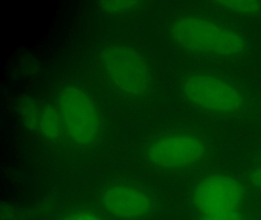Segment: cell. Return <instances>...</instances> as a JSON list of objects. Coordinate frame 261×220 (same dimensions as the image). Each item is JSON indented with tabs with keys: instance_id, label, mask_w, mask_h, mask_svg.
<instances>
[{
	"instance_id": "cell-6",
	"label": "cell",
	"mask_w": 261,
	"mask_h": 220,
	"mask_svg": "<svg viewBox=\"0 0 261 220\" xmlns=\"http://www.w3.org/2000/svg\"><path fill=\"white\" fill-rule=\"evenodd\" d=\"M57 107L65 134L76 145L91 147L100 139L101 115L94 99L85 90L75 86L65 87L59 93Z\"/></svg>"
},
{
	"instance_id": "cell-9",
	"label": "cell",
	"mask_w": 261,
	"mask_h": 220,
	"mask_svg": "<svg viewBox=\"0 0 261 220\" xmlns=\"http://www.w3.org/2000/svg\"><path fill=\"white\" fill-rule=\"evenodd\" d=\"M214 3L223 10L240 15H253L261 12L260 1H218Z\"/></svg>"
},
{
	"instance_id": "cell-10",
	"label": "cell",
	"mask_w": 261,
	"mask_h": 220,
	"mask_svg": "<svg viewBox=\"0 0 261 220\" xmlns=\"http://www.w3.org/2000/svg\"><path fill=\"white\" fill-rule=\"evenodd\" d=\"M144 2L140 1H108L100 2L102 10L111 15H122L141 9Z\"/></svg>"
},
{
	"instance_id": "cell-2",
	"label": "cell",
	"mask_w": 261,
	"mask_h": 220,
	"mask_svg": "<svg viewBox=\"0 0 261 220\" xmlns=\"http://www.w3.org/2000/svg\"><path fill=\"white\" fill-rule=\"evenodd\" d=\"M169 35L177 47L198 56L230 59L247 50V40L238 29L201 15L175 18L169 26Z\"/></svg>"
},
{
	"instance_id": "cell-8",
	"label": "cell",
	"mask_w": 261,
	"mask_h": 220,
	"mask_svg": "<svg viewBox=\"0 0 261 220\" xmlns=\"http://www.w3.org/2000/svg\"><path fill=\"white\" fill-rule=\"evenodd\" d=\"M36 131L51 142H57L62 139L65 130L57 105H42Z\"/></svg>"
},
{
	"instance_id": "cell-5",
	"label": "cell",
	"mask_w": 261,
	"mask_h": 220,
	"mask_svg": "<svg viewBox=\"0 0 261 220\" xmlns=\"http://www.w3.org/2000/svg\"><path fill=\"white\" fill-rule=\"evenodd\" d=\"M208 142L194 131H174L157 138L146 148V160L154 168L188 171L205 163L210 155Z\"/></svg>"
},
{
	"instance_id": "cell-3",
	"label": "cell",
	"mask_w": 261,
	"mask_h": 220,
	"mask_svg": "<svg viewBox=\"0 0 261 220\" xmlns=\"http://www.w3.org/2000/svg\"><path fill=\"white\" fill-rule=\"evenodd\" d=\"M181 91L186 102L198 111L219 119H230L247 108V98L241 88L224 76L209 72L189 73Z\"/></svg>"
},
{
	"instance_id": "cell-1",
	"label": "cell",
	"mask_w": 261,
	"mask_h": 220,
	"mask_svg": "<svg viewBox=\"0 0 261 220\" xmlns=\"http://www.w3.org/2000/svg\"><path fill=\"white\" fill-rule=\"evenodd\" d=\"M251 189L244 178L225 172L207 173L189 192L193 220H256Z\"/></svg>"
},
{
	"instance_id": "cell-12",
	"label": "cell",
	"mask_w": 261,
	"mask_h": 220,
	"mask_svg": "<svg viewBox=\"0 0 261 220\" xmlns=\"http://www.w3.org/2000/svg\"><path fill=\"white\" fill-rule=\"evenodd\" d=\"M61 220H103L97 214L88 211H77L71 214H68Z\"/></svg>"
},
{
	"instance_id": "cell-7",
	"label": "cell",
	"mask_w": 261,
	"mask_h": 220,
	"mask_svg": "<svg viewBox=\"0 0 261 220\" xmlns=\"http://www.w3.org/2000/svg\"><path fill=\"white\" fill-rule=\"evenodd\" d=\"M100 203L114 216L129 220L144 218L156 208V201L150 193L126 183L106 188L100 196Z\"/></svg>"
},
{
	"instance_id": "cell-11",
	"label": "cell",
	"mask_w": 261,
	"mask_h": 220,
	"mask_svg": "<svg viewBox=\"0 0 261 220\" xmlns=\"http://www.w3.org/2000/svg\"><path fill=\"white\" fill-rule=\"evenodd\" d=\"M244 180L251 190L261 194V154L249 168Z\"/></svg>"
},
{
	"instance_id": "cell-4",
	"label": "cell",
	"mask_w": 261,
	"mask_h": 220,
	"mask_svg": "<svg viewBox=\"0 0 261 220\" xmlns=\"http://www.w3.org/2000/svg\"><path fill=\"white\" fill-rule=\"evenodd\" d=\"M97 61L108 84L123 96L141 97L147 94L153 85V74L149 62L130 46H106L99 52Z\"/></svg>"
}]
</instances>
